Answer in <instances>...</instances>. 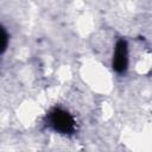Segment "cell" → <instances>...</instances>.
<instances>
[{
  "instance_id": "6da1fadb",
  "label": "cell",
  "mask_w": 152,
  "mask_h": 152,
  "mask_svg": "<svg viewBox=\"0 0 152 152\" xmlns=\"http://www.w3.org/2000/svg\"><path fill=\"white\" fill-rule=\"evenodd\" d=\"M50 126L61 134H72L75 132L74 118L62 108H55L49 114Z\"/></svg>"
},
{
  "instance_id": "7a4b0ae2",
  "label": "cell",
  "mask_w": 152,
  "mask_h": 152,
  "mask_svg": "<svg viewBox=\"0 0 152 152\" xmlns=\"http://www.w3.org/2000/svg\"><path fill=\"white\" fill-rule=\"evenodd\" d=\"M128 64V51H127V43L124 39L118 40L115 44V50H114V57H113V69L122 74L126 71Z\"/></svg>"
},
{
  "instance_id": "3957f363",
  "label": "cell",
  "mask_w": 152,
  "mask_h": 152,
  "mask_svg": "<svg viewBox=\"0 0 152 152\" xmlns=\"http://www.w3.org/2000/svg\"><path fill=\"white\" fill-rule=\"evenodd\" d=\"M1 52H5L6 48H7V42H8V36L6 33V30L4 27H1Z\"/></svg>"
}]
</instances>
